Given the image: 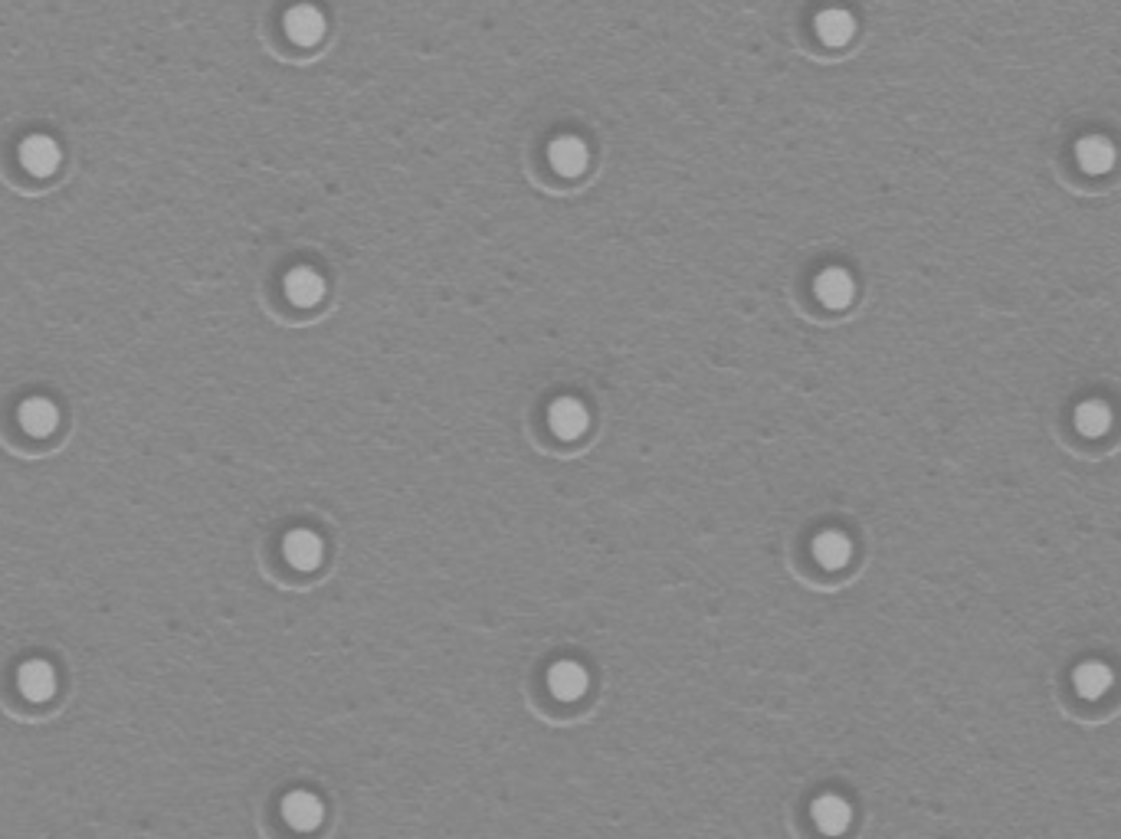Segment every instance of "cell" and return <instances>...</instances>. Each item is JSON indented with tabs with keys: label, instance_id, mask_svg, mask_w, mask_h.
<instances>
[{
	"label": "cell",
	"instance_id": "6da1fadb",
	"mask_svg": "<svg viewBox=\"0 0 1121 839\" xmlns=\"http://www.w3.org/2000/svg\"><path fill=\"white\" fill-rule=\"evenodd\" d=\"M17 158L23 164V171L33 174V177H50L56 174V168L63 164V148H59V141L53 135H27L20 141L17 148Z\"/></svg>",
	"mask_w": 1121,
	"mask_h": 839
},
{
	"label": "cell",
	"instance_id": "7a4b0ae2",
	"mask_svg": "<svg viewBox=\"0 0 1121 839\" xmlns=\"http://www.w3.org/2000/svg\"><path fill=\"white\" fill-rule=\"evenodd\" d=\"M17 689L27 702H50L56 689H59V676H56V666L50 659H27L20 669H17Z\"/></svg>",
	"mask_w": 1121,
	"mask_h": 839
},
{
	"label": "cell",
	"instance_id": "3957f363",
	"mask_svg": "<svg viewBox=\"0 0 1121 839\" xmlns=\"http://www.w3.org/2000/svg\"><path fill=\"white\" fill-rule=\"evenodd\" d=\"M325 14L312 4H295L282 17V30L295 46H318L325 37Z\"/></svg>",
	"mask_w": 1121,
	"mask_h": 839
},
{
	"label": "cell",
	"instance_id": "277c9868",
	"mask_svg": "<svg viewBox=\"0 0 1121 839\" xmlns=\"http://www.w3.org/2000/svg\"><path fill=\"white\" fill-rule=\"evenodd\" d=\"M548 427L551 433L558 436V440H581L590 427V413L581 400L574 397H558L554 404L548 407Z\"/></svg>",
	"mask_w": 1121,
	"mask_h": 839
},
{
	"label": "cell",
	"instance_id": "5b68a950",
	"mask_svg": "<svg viewBox=\"0 0 1121 839\" xmlns=\"http://www.w3.org/2000/svg\"><path fill=\"white\" fill-rule=\"evenodd\" d=\"M282 820H286L292 830L312 833L318 830V823L325 820V803L318 800L312 790H292V794L282 797Z\"/></svg>",
	"mask_w": 1121,
	"mask_h": 839
},
{
	"label": "cell",
	"instance_id": "8992f818",
	"mask_svg": "<svg viewBox=\"0 0 1121 839\" xmlns=\"http://www.w3.org/2000/svg\"><path fill=\"white\" fill-rule=\"evenodd\" d=\"M325 279L315 273L312 266H295L286 273L282 279V292H286V299L295 305V309H315L318 302L325 299Z\"/></svg>",
	"mask_w": 1121,
	"mask_h": 839
},
{
	"label": "cell",
	"instance_id": "52a82bcc",
	"mask_svg": "<svg viewBox=\"0 0 1121 839\" xmlns=\"http://www.w3.org/2000/svg\"><path fill=\"white\" fill-rule=\"evenodd\" d=\"M282 554L295 571H315L325 558V541L309 528H295L282 538Z\"/></svg>",
	"mask_w": 1121,
	"mask_h": 839
},
{
	"label": "cell",
	"instance_id": "ba28073f",
	"mask_svg": "<svg viewBox=\"0 0 1121 839\" xmlns=\"http://www.w3.org/2000/svg\"><path fill=\"white\" fill-rule=\"evenodd\" d=\"M548 161L554 174L561 177H581L590 164V148L577 135H561L548 145Z\"/></svg>",
	"mask_w": 1121,
	"mask_h": 839
},
{
	"label": "cell",
	"instance_id": "9c48e42d",
	"mask_svg": "<svg viewBox=\"0 0 1121 839\" xmlns=\"http://www.w3.org/2000/svg\"><path fill=\"white\" fill-rule=\"evenodd\" d=\"M17 420H20L23 433H30V436H37V440H43V436H50L59 427V407H56V400H50V397H40V394L37 397H27L17 407Z\"/></svg>",
	"mask_w": 1121,
	"mask_h": 839
},
{
	"label": "cell",
	"instance_id": "30bf717a",
	"mask_svg": "<svg viewBox=\"0 0 1121 839\" xmlns=\"http://www.w3.org/2000/svg\"><path fill=\"white\" fill-rule=\"evenodd\" d=\"M587 685H590V676L581 663L561 659V663H554L548 669V689L554 699H561V702H577L587 692Z\"/></svg>",
	"mask_w": 1121,
	"mask_h": 839
},
{
	"label": "cell",
	"instance_id": "8fae6325",
	"mask_svg": "<svg viewBox=\"0 0 1121 839\" xmlns=\"http://www.w3.org/2000/svg\"><path fill=\"white\" fill-rule=\"evenodd\" d=\"M813 289H817V299L826 305V309H836V312L846 309V305L856 299V282L840 266L823 269V273L817 276V282H813Z\"/></svg>",
	"mask_w": 1121,
	"mask_h": 839
},
{
	"label": "cell",
	"instance_id": "7c38bea8",
	"mask_svg": "<svg viewBox=\"0 0 1121 839\" xmlns=\"http://www.w3.org/2000/svg\"><path fill=\"white\" fill-rule=\"evenodd\" d=\"M1076 161H1079L1082 171L1105 174V171L1115 168L1118 151L1112 145V138H1105V135H1085V138L1076 141Z\"/></svg>",
	"mask_w": 1121,
	"mask_h": 839
},
{
	"label": "cell",
	"instance_id": "4fadbf2b",
	"mask_svg": "<svg viewBox=\"0 0 1121 839\" xmlns=\"http://www.w3.org/2000/svg\"><path fill=\"white\" fill-rule=\"evenodd\" d=\"M813 823H817V830L826 836H840L846 833V826L853 823V807L836 794L817 797L813 800Z\"/></svg>",
	"mask_w": 1121,
	"mask_h": 839
},
{
	"label": "cell",
	"instance_id": "5bb4252c",
	"mask_svg": "<svg viewBox=\"0 0 1121 839\" xmlns=\"http://www.w3.org/2000/svg\"><path fill=\"white\" fill-rule=\"evenodd\" d=\"M817 37L826 46H846L856 37V17L843 7H830L817 14Z\"/></svg>",
	"mask_w": 1121,
	"mask_h": 839
},
{
	"label": "cell",
	"instance_id": "9a60e30c",
	"mask_svg": "<svg viewBox=\"0 0 1121 839\" xmlns=\"http://www.w3.org/2000/svg\"><path fill=\"white\" fill-rule=\"evenodd\" d=\"M813 558L823 567H830V571H840L853 558V541L843 531H823V535L813 538Z\"/></svg>",
	"mask_w": 1121,
	"mask_h": 839
},
{
	"label": "cell",
	"instance_id": "2e32d148",
	"mask_svg": "<svg viewBox=\"0 0 1121 839\" xmlns=\"http://www.w3.org/2000/svg\"><path fill=\"white\" fill-rule=\"evenodd\" d=\"M1076 427L1085 436H1099L1112 427V410H1108L1105 400H1085L1076 410Z\"/></svg>",
	"mask_w": 1121,
	"mask_h": 839
},
{
	"label": "cell",
	"instance_id": "e0dca14e",
	"mask_svg": "<svg viewBox=\"0 0 1121 839\" xmlns=\"http://www.w3.org/2000/svg\"><path fill=\"white\" fill-rule=\"evenodd\" d=\"M1072 682H1076L1079 695L1095 699V695H1102L1108 685H1112V672H1108L1102 663H1082L1076 669V676H1072Z\"/></svg>",
	"mask_w": 1121,
	"mask_h": 839
}]
</instances>
